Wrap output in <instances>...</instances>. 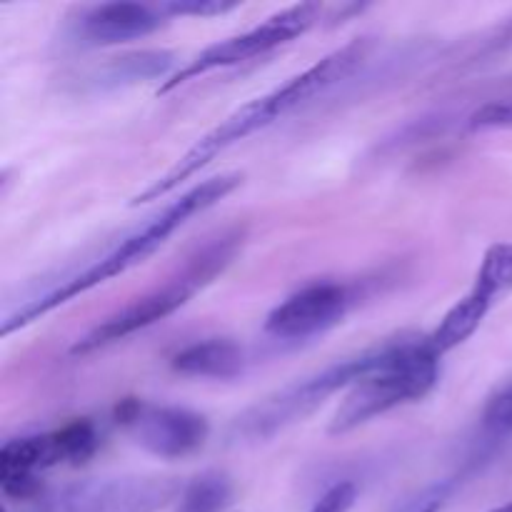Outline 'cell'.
<instances>
[{
	"label": "cell",
	"instance_id": "obj_15",
	"mask_svg": "<svg viewBox=\"0 0 512 512\" xmlns=\"http://www.w3.org/2000/svg\"><path fill=\"white\" fill-rule=\"evenodd\" d=\"M230 500H233V483L228 475L208 470L183 485L175 500V512H223Z\"/></svg>",
	"mask_w": 512,
	"mask_h": 512
},
{
	"label": "cell",
	"instance_id": "obj_20",
	"mask_svg": "<svg viewBox=\"0 0 512 512\" xmlns=\"http://www.w3.org/2000/svg\"><path fill=\"white\" fill-rule=\"evenodd\" d=\"M450 493H453V483H438L433 488L423 490L410 503H405L398 512H438L445 505V500L450 498Z\"/></svg>",
	"mask_w": 512,
	"mask_h": 512
},
{
	"label": "cell",
	"instance_id": "obj_1",
	"mask_svg": "<svg viewBox=\"0 0 512 512\" xmlns=\"http://www.w3.org/2000/svg\"><path fill=\"white\" fill-rule=\"evenodd\" d=\"M368 50V38L350 40V43L340 45L333 53L320 58L315 65H310L308 70L285 80L283 85L273 88L270 93L240 105V108L233 110L228 118L220 120L213 130H208L188 153L180 155V158L175 160L173 168L165 170V173L160 175V178H155L143 193L135 195L130 205L153 203V200L165 198V195H170L173 190H178L185 180L198 175L205 165L213 163L218 155H223L225 150L238 145L240 140L250 138L253 133L268 128V125L285 118V115H290L293 110L303 108V105L328 95L330 90L338 88L343 80H348L350 75L360 68V63L368 58Z\"/></svg>",
	"mask_w": 512,
	"mask_h": 512
},
{
	"label": "cell",
	"instance_id": "obj_11",
	"mask_svg": "<svg viewBox=\"0 0 512 512\" xmlns=\"http://www.w3.org/2000/svg\"><path fill=\"white\" fill-rule=\"evenodd\" d=\"M355 293L350 285L318 280L275 305L265 318V333L278 340H310L328 333L353 308Z\"/></svg>",
	"mask_w": 512,
	"mask_h": 512
},
{
	"label": "cell",
	"instance_id": "obj_4",
	"mask_svg": "<svg viewBox=\"0 0 512 512\" xmlns=\"http://www.w3.org/2000/svg\"><path fill=\"white\" fill-rule=\"evenodd\" d=\"M240 243H243V233L240 230H230V233H220L203 248L195 250L183 268L165 280L160 288L150 290V293L140 295L133 303L125 305L115 315L105 318L103 323L95 325L88 335L73 345L70 353L73 355H90L95 350H103L108 345L120 343V340L130 338V335L140 333V330L150 328L155 323H163L173 313H178L183 305H188L195 295L203 288H208L238 255Z\"/></svg>",
	"mask_w": 512,
	"mask_h": 512
},
{
	"label": "cell",
	"instance_id": "obj_19",
	"mask_svg": "<svg viewBox=\"0 0 512 512\" xmlns=\"http://www.w3.org/2000/svg\"><path fill=\"white\" fill-rule=\"evenodd\" d=\"M355 498H358V488L343 480V483H335L333 488L325 490L308 512H348L353 508Z\"/></svg>",
	"mask_w": 512,
	"mask_h": 512
},
{
	"label": "cell",
	"instance_id": "obj_12",
	"mask_svg": "<svg viewBox=\"0 0 512 512\" xmlns=\"http://www.w3.org/2000/svg\"><path fill=\"white\" fill-rule=\"evenodd\" d=\"M165 13L160 5L145 3H103L80 10L70 23V43L80 48H108L128 40L148 38L163 28Z\"/></svg>",
	"mask_w": 512,
	"mask_h": 512
},
{
	"label": "cell",
	"instance_id": "obj_16",
	"mask_svg": "<svg viewBox=\"0 0 512 512\" xmlns=\"http://www.w3.org/2000/svg\"><path fill=\"white\" fill-rule=\"evenodd\" d=\"M483 425L495 435H512V383L488 400L483 410Z\"/></svg>",
	"mask_w": 512,
	"mask_h": 512
},
{
	"label": "cell",
	"instance_id": "obj_10",
	"mask_svg": "<svg viewBox=\"0 0 512 512\" xmlns=\"http://www.w3.org/2000/svg\"><path fill=\"white\" fill-rule=\"evenodd\" d=\"M115 420L140 448L163 460L190 458L203 450L210 435L205 415L178 405L125 400L115 408Z\"/></svg>",
	"mask_w": 512,
	"mask_h": 512
},
{
	"label": "cell",
	"instance_id": "obj_2",
	"mask_svg": "<svg viewBox=\"0 0 512 512\" xmlns=\"http://www.w3.org/2000/svg\"><path fill=\"white\" fill-rule=\"evenodd\" d=\"M243 185V175L240 173H223L215 175V178L203 180L195 188L185 190L178 200L165 205L160 213H155L148 223H143L140 228H135L133 233L125 235L118 245L103 253L100 258L90 260L83 270L68 275L65 280H60L58 285L48 288L45 293L33 295L30 300H25L23 305H18L15 310L5 313L3 318V335L8 338L15 330L25 328V325L35 323L43 315L53 313L60 305L70 303L78 295L88 293V290L98 288V285L108 283L110 278H118V275L128 273L135 265L145 263L155 250L163 248L168 243L170 235L178 233L188 220H193L195 215L205 213L213 205H218L220 200L228 198L235 188Z\"/></svg>",
	"mask_w": 512,
	"mask_h": 512
},
{
	"label": "cell",
	"instance_id": "obj_21",
	"mask_svg": "<svg viewBox=\"0 0 512 512\" xmlns=\"http://www.w3.org/2000/svg\"><path fill=\"white\" fill-rule=\"evenodd\" d=\"M488 512H512V500H510V503L498 505V508H493V510H488Z\"/></svg>",
	"mask_w": 512,
	"mask_h": 512
},
{
	"label": "cell",
	"instance_id": "obj_14",
	"mask_svg": "<svg viewBox=\"0 0 512 512\" xmlns=\"http://www.w3.org/2000/svg\"><path fill=\"white\" fill-rule=\"evenodd\" d=\"M170 368L185 378L233 380L245 370V353L228 338H205L180 348L170 358Z\"/></svg>",
	"mask_w": 512,
	"mask_h": 512
},
{
	"label": "cell",
	"instance_id": "obj_8",
	"mask_svg": "<svg viewBox=\"0 0 512 512\" xmlns=\"http://www.w3.org/2000/svg\"><path fill=\"white\" fill-rule=\"evenodd\" d=\"M320 13H323V8H320L318 3L290 5V8L265 18L263 23L255 25V28L245 30V33L230 35V38L208 45V48L200 50L193 60L180 65L163 85H158V95L170 93V90L180 88V85L190 83V80L200 78V75L248 63V60L270 53V50L280 48V45H288L290 40L308 33V30L320 20Z\"/></svg>",
	"mask_w": 512,
	"mask_h": 512
},
{
	"label": "cell",
	"instance_id": "obj_17",
	"mask_svg": "<svg viewBox=\"0 0 512 512\" xmlns=\"http://www.w3.org/2000/svg\"><path fill=\"white\" fill-rule=\"evenodd\" d=\"M470 128L490 130V128H512V98L493 100L470 115Z\"/></svg>",
	"mask_w": 512,
	"mask_h": 512
},
{
	"label": "cell",
	"instance_id": "obj_18",
	"mask_svg": "<svg viewBox=\"0 0 512 512\" xmlns=\"http://www.w3.org/2000/svg\"><path fill=\"white\" fill-rule=\"evenodd\" d=\"M165 15H198V18H213V15L230 13L240 8V3H220V0H173L160 5Z\"/></svg>",
	"mask_w": 512,
	"mask_h": 512
},
{
	"label": "cell",
	"instance_id": "obj_6",
	"mask_svg": "<svg viewBox=\"0 0 512 512\" xmlns=\"http://www.w3.org/2000/svg\"><path fill=\"white\" fill-rule=\"evenodd\" d=\"M100 445L90 420H70L50 433L13 438L0 448V488L8 503L23 505L43 493L40 473L60 465H83Z\"/></svg>",
	"mask_w": 512,
	"mask_h": 512
},
{
	"label": "cell",
	"instance_id": "obj_9",
	"mask_svg": "<svg viewBox=\"0 0 512 512\" xmlns=\"http://www.w3.org/2000/svg\"><path fill=\"white\" fill-rule=\"evenodd\" d=\"M512 293V243H495L485 250L480 260L475 283L438 323V328L425 335V343L438 358L460 348L473 338L490 310Z\"/></svg>",
	"mask_w": 512,
	"mask_h": 512
},
{
	"label": "cell",
	"instance_id": "obj_7",
	"mask_svg": "<svg viewBox=\"0 0 512 512\" xmlns=\"http://www.w3.org/2000/svg\"><path fill=\"white\" fill-rule=\"evenodd\" d=\"M183 490L170 478H90L45 488L15 512H158L175 503Z\"/></svg>",
	"mask_w": 512,
	"mask_h": 512
},
{
	"label": "cell",
	"instance_id": "obj_3",
	"mask_svg": "<svg viewBox=\"0 0 512 512\" xmlns=\"http://www.w3.org/2000/svg\"><path fill=\"white\" fill-rule=\"evenodd\" d=\"M440 378V358L425 338L383 345V358L345 393L328 423V435H348L370 420L428 398Z\"/></svg>",
	"mask_w": 512,
	"mask_h": 512
},
{
	"label": "cell",
	"instance_id": "obj_5",
	"mask_svg": "<svg viewBox=\"0 0 512 512\" xmlns=\"http://www.w3.org/2000/svg\"><path fill=\"white\" fill-rule=\"evenodd\" d=\"M383 345H375V348L353 355V358L338 360V363L328 365L320 373L295 380V383L265 395L263 400L250 405L245 413H240L233 420L228 430V440L233 445L263 443V440H270L278 433H283L290 425L305 420L330 395L340 393V390H350L363 375H368L383 358Z\"/></svg>",
	"mask_w": 512,
	"mask_h": 512
},
{
	"label": "cell",
	"instance_id": "obj_13",
	"mask_svg": "<svg viewBox=\"0 0 512 512\" xmlns=\"http://www.w3.org/2000/svg\"><path fill=\"white\" fill-rule=\"evenodd\" d=\"M175 55L170 50H135V53L118 55L88 70L80 83L90 90H118L128 85L160 80V85L175 73Z\"/></svg>",
	"mask_w": 512,
	"mask_h": 512
}]
</instances>
